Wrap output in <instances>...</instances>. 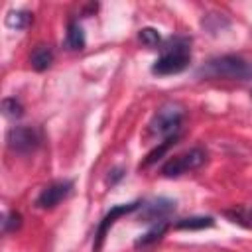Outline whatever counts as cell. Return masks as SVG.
<instances>
[{
    "label": "cell",
    "instance_id": "6da1fadb",
    "mask_svg": "<svg viewBox=\"0 0 252 252\" xmlns=\"http://www.w3.org/2000/svg\"><path fill=\"white\" fill-rule=\"evenodd\" d=\"M191 39L189 37H169L165 47H161V55L154 61L152 73L154 75H177L187 69L191 61Z\"/></svg>",
    "mask_w": 252,
    "mask_h": 252
},
{
    "label": "cell",
    "instance_id": "7a4b0ae2",
    "mask_svg": "<svg viewBox=\"0 0 252 252\" xmlns=\"http://www.w3.org/2000/svg\"><path fill=\"white\" fill-rule=\"evenodd\" d=\"M199 75L228 81H252V63L240 55H220L209 59L199 69Z\"/></svg>",
    "mask_w": 252,
    "mask_h": 252
},
{
    "label": "cell",
    "instance_id": "3957f363",
    "mask_svg": "<svg viewBox=\"0 0 252 252\" xmlns=\"http://www.w3.org/2000/svg\"><path fill=\"white\" fill-rule=\"evenodd\" d=\"M207 161V152L203 148H191L185 154H179L171 159H167L161 165V175L163 177H179L187 171L199 169Z\"/></svg>",
    "mask_w": 252,
    "mask_h": 252
},
{
    "label": "cell",
    "instance_id": "277c9868",
    "mask_svg": "<svg viewBox=\"0 0 252 252\" xmlns=\"http://www.w3.org/2000/svg\"><path fill=\"white\" fill-rule=\"evenodd\" d=\"M181 120H183V110L177 104H165L154 114L150 122V132L156 136H163V138L175 136L179 132Z\"/></svg>",
    "mask_w": 252,
    "mask_h": 252
},
{
    "label": "cell",
    "instance_id": "5b68a950",
    "mask_svg": "<svg viewBox=\"0 0 252 252\" xmlns=\"http://www.w3.org/2000/svg\"><path fill=\"white\" fill-rule=\"evenodd\" d=\"M41 144V134L33 126H14L6 134V146L16 154H32Z\"/></svg>",
    "mask_w": 252,
    "mask_h": 252
},
{
    "label": "cell",
    "instance_id": "8992f818",
    "mask_svg": "<svg viewBox=\"0 0 252 252\" xmlns=\"http://www.w3.org/2000/svg\"><path fill=\"white\" fill-rule=\"evenodd\" d=\"M142 207V201H132V203H126V205H114L110 207V211L102 217V220L98 222L96 226V232H94V242H93V252H100L102 244H104V238H106V232L110 230V226L116 222V219L124 217V215H130L134 211H138Z\"/></svg>",
    "mask_w": 252,
    "mask_h": 252
},
{
    "label": "cell",
    "instance_id": "52a82bcc",
    "mask_svg": "<svg viewBox=\"0 0 252 252\" xmlns=\"http://www.w3.org/2000/svg\"><path fill=\"white\" fill-rule=\"evenodd\" d=\"M73 191V181L71 179H59V181H53L49 183L47 187L41 189V193L37 195L35 199V205L39 209H53L57 207L63 199H67Z\"/></svg>",
    "mask_w": 252,
    "mask_h": 252
},
{
    "label": "cell",
    "instance_id": "ba28073f",
    "mask_svg": "<svg viewBox=\"0 0 252 252\" xmlns=\"http://www.w3.org/2000/svg\"><path fill=\"white\" fill-rule=\"evenodd\" d=\"M142 220L144 222H152V224H158V222H167V217L175 211V201L167 199V197H158V199H152L148 203H142Z\"/></svg>",
    "mask_w": 252,
    "mask_h": 252
},
{
    "label": "cell",
    "instance_id": "9c48e42d",
    "mask_svg": "<svg viewBox=\"0 0 252 252\" xmlns=\"http://www.w3.org/2000/svg\"><path fill=\"white\" fill-rule=\"evenodd\" d=\"M87 39H85V32L79 26V22H69L67 26V35H65V47L71 51H81L85 47Z\"/></svg>",
    "mask_w": 252,
    "mask_h": 252
},
{
    "label": "cell",
    "instance_id": "30bf717a",
    "mask_svg": "<svg viewBox=\"0 0 252 252\" xmlns=\"http://www.w3.org/2000/svg\"><path fill=\"white\" fill-rule=\"evenodd\" d=\"M30 63H32V67H33L35 71H45V69H49L51 63H53V51H51V47H49V45H37V47L32 51V55H30Z\"/></svg>",
    "mask_w": 252,
    "mask_h": 252
},
{
    "label": "cell",
    "instance_id": "8fae6325",
    "mask_svg": "<svg viewBox=\"0 0 252 252\" xmlns=\"http://www.w3.org/2000/svg\"><path fill=\"white\" fill-rule=\"evenodd\" d=\"M165 230H167V222H158V224H152V228L148 230V232H144L136 242H134V246L136 248H146V246H152V244H156L158 240H161V236L165 234Z\"/></svg>",
    "mask_w": 252,
    "mask_h": 252
},
{
    "label": "cell",
    "instance_id": "7c38bea8",
    "mask_svg": "<svg viewBox=\"0 0 252 252\" xmlns=\"http://www.w3.org/2000/svg\"><path fill=\"white\" fill-rule=\"evenodd\" d=\"M215 224L213 217H189V219H179L175 222V228L179 230H201V228H209Z\"/></svg>",
    "mask_w": 252,
    "mask_h": 252
},
{
    "label": "cell",
    "instance_id": "4fadbf2b",
    "mask_svg": "<svg viewBox=\"0 0 252 252\" xmlns=\"http://www.w3.org/2000/svg\"><path fill=\"white\" fill-rule=\"evenodd\" d=\"M175 140H177V134L175 136H169V138H165L163 142H159V146H156L148 156H146V159L142 161V165L140 167H148V165H152V163H156L158 159H161L163 158V154L175 144Z\"/></svg>",
    "mask_w": 252,
    "mask_h": 252
},
{
    "label": "cell",
    "instance_id": "5bb4252c",
    "mask_svg": "<svg viewBox=\"0 0 252 252\" xmlns=\"http://www.w3.org/2000/svg\"><path fill=\"white\" fill-rule=\"evenodd\" d=\"M32 22V14L26 12V10H18V12H10L8 18H6V24L8 28H14V30H26Z\"/></svg>",
    "mask_w": 252,
    "mask_h": 252
},
{
    "label": "cell",
    "instance_id": "9a60e30c",
    "mask_svg": "<svg viewBox=\"0 0 252 252\" xmlns=\"http://www.w3.org/2000/svg\"><path fill=\"white\" fill-rule=\"evenodd\" d=\"M138 37L146 47H158L161 43V35H159V32L156 28H142Z\"/></svg>",
    "mask_w": 252,
    "mask_h": 252
},
{
    "label": "cell",
    "instance_id": "2e32d148",
    "mask_svg": "<svg viewBox=\"0 0 252 252\" xmlns=\"http://www.w3.org/2000/svg\"><path fill=\"white\" fill-rule=\"evenodd\" d=\"M20 226H22V215L16 213V211H8L4 215V219H2V230H4V234L16 232Z\"/></svg>",
    "mask_w": 252,
    "mask_h": 252
},
{
    "label": "cell",
    "instance_id": "e0dca14e",
    "mask_svg": "<svg viewBox=\"0 0 252 252\" xmlns=\"http://www.w3.org/2000/svg\"><path fill=\"white\" fill-rule=\"evenodd\" d=\"M2 110L8 118H20L24 114V106L20 104V100H16L14 96H8L2 100Z\"/></svg>",
    "mask_w": 252,
    "mask_h": 252
},
{
    "label": "cell",
    "instance_id": "ac0fdd59",
    "mask_svg": "<svg viewBox=\"0 0 252 252\" xmlns=\"http://www.w3.org/2000/svg\"><path fill=\"white\" fill-rule=\"evenodd\" d=\"M124 177V167H112L110 171H108V183L110 185H114L116 181H120Z\"/></svg>",
    "mask_w": 252,
    "mask_h": 252
},
{
    "label": "cell",
    "instance_id": "d6986e66",
    "mask_svg": "<svg viewBox=\"0 0 252 252\" xmlns=\"http://www.w3.org/2000/svg\"><path fill=\"white\" fill-rule=\"evenodd\" d=\"M248 217H250V220H252V207H250V211H248Z\"/></svg>",
    "mask_w": 252,
    "mask_h": 252
}]
</instances>
